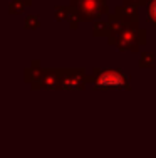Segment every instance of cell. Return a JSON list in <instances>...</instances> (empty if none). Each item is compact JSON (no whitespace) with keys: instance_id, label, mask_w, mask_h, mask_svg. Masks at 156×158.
I'll list each match as a JSON object with an SVG mask.
<instances>
[{"instance_id":"cell-2","label":"cell","mask_w":156,"mask_h":158,"mask_svg":"<svg viewBox=\"0 0 156 158\" xmlns=\"http://www.w3.org/2000/svg\"><path fill=\"white\" fill-rule=\"evenodd\" d=\"M151 14H153V17L156 19V2L153 3V7H151Z\"/></svg>"},{"instance_id":"cell-1","label":"cell","mask_w":156,"mask_h":158,"mask_svg":"<svg viewBox=\"0 0 156 158\" xmlns=\"http://www.w3.org/2000/svg\"><path fill=\"white\" fill-rule=\"evenodd\" d=\"M124 82L122 76L116 73H106L99 77V86H121Z\"/></svg>"}]
</instances>
